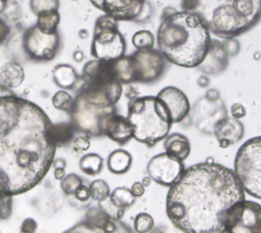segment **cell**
<instances>
[{
    "label": "cell",
    "instance_id": "6da1fadb",
    "mask_svg": "<svg viewBox=\"0 0 261 233\" xmlns=\"http://www.w3.org/2000/svg\"><path fill=\"white\" fill-rule=\"evenodd\" d=\"M51 125L40 106L0 84V197L25 193L45 178L56 152Z\"/></svg>",
    "mask_w": 261,
    "mask_h": 233
},
{
    "label": "cell",
    "instance_id": "7a4b0ae2",
    "mask_svg": "<svg viewBox=\"0 0 261 233\" xmlns=\"http://www.w3.org/2000/svg\"><path fill=\"white\" fill-rule=\"evenodd\" d=\"M245 199L233 170L207 158L185 168L168 189L165 211L184 233H225L229 209Z\"/></svg>",
    "mask_w": 261,
    "mask_h": 233
},
{
    "label": "cell",
    "instance_id": "3957f363",
    "mask_svg": "<svg viewBox=\"0 0 261 233\" xmlns=\"http://www.w3.org/2000/svg\"><path fill=\"white\" fill-rule=\"evenodd\" d=\"M210 30L195 12L164 8L157 31V46L165 60L175 65L198 67L211 44Z\"/></svg>",
    "mask_w": 261,
    "mask_h": 233
},
{
    "label": "cell",
    "instance_id": "277c9868",
    "mask_svg": "<svg viewBox=\"0 0 261 233\" xmlns=\"http://www.w3.org/2000/svg\"><path fill=\"white\" fill-rule=\"evenodd\" d=\"M184 11L199 14L211 33L233 39L252 29L261 18V0H181Z\"/></svg>",
    "mask_w": 261,
    "mask_h": 233
},
{
    "label": "cell",
    "instance_id": "5b68a950",
    "mask_svg": "<svg viewBox=\"0 0 261 233\" xmlns=\"http://www.w3.org/2000/svg\"><path fill=\"white\" fill-rule=\"evenodd\" d=\"M127 120L134 128V138L153 147L169 134L172 123L164 104L157 96H139L127 103Z\"/></svg>",
    "mask_w": 261,
    "mask_h": 233
},
{
    "label": "cell",
    "instance_id": "8992f818",
    "mask_svg": "<svg viewBox=\"0 0 261 233\" xmlns=\"http://www.w3.org/2000/svg\"><path fill=\"white\" fill-rule=\"evenodd\" d=\"M83 85L77 94L100 108L115 106L122 94V84L114 77L111 61L93 59L82 71Z\"/></svg>",
    "mask_w": 261,
    "mask_h": 233
},
{
    "label": "cell",
    "instance_id": "52a82bcc",
    "mask_svg": "<svg viewBox=\"0 0 261 233\" xmlns=\"http://www.w3.org/2000/svg\"><path fill=\"white\" fill-rule=\"evenodd\" d=\"M233 172L245 193L261 199V136L245 141L234 157Z\"/></svg>",
    "mask_w": 261,
    "mask_h": 233
},
{
    "label": "cell",
    "instance_id": "ba28073f",
    "mask_svg": "<svg viewBox=\"0 0 261 233\" xmlns=\"http://www.w3.org/2000/svg\"><path fill=\"white\" fill-rule=\"evenodd\" d=\"M126 43L118 30L117 20L109 15L97 18L91 44V54L96 59L113 61L124 55Z\"/></svg>",
    "mask_w": 261,
    "mask_h": 233
},
{
    "label": "cell",
    "instance_id": "9c48e42d",
    "mask_svg": "<svg viewBox=\"0 0 261 233\" xmlns=\"http://www.w3.org/2000/svg\"><path fill=\"white\" fill-rule=\"evenodd\" d=\"M116 112L115 106L100 108L86 102L82 96L76 94L74 104L70 114V122L76 132H82L90 136H102V124L104 120Z\"/></svg>",
    "mask_w": 261,
    "mask_h": 233
},
{
    "label": "cell",
    "instance_id": "30bf717a",
    "mask_svg": "<svg viewBox=\"0 0 261 233\" xmlns=\"http://www.w3.org/2000/svg\"><path fill=\"white\" fill-rule=\"evenodd\" d=\"M261 204L253 200L236 203L228 212L225 233H260Z\"/></svg>",
    "mask_w": 261,
    "mask_h": 233
},
{
    "label": "cell",
    "instance_id": "8fae6325",
    "mask_svg": "<svg viewBox=\"0 0 261 233\" xmlns=\"http://www.w3.org/2000/svg\"><path fill=\"white\" fill-rule=\"evenodd\" d=\"M60 39L58 33L45 34L35 25L22 35V49L27 56L36 61H48L58 52Z\"/></svg>",
    "mask_w": 261,
    "mask_h": 233
},
{
    "label": "cell",
    "instance_id": "7c38bea8",
    "mask_svg": "<svg viewBox=\"0 0 261 233\" xmlns=\"http://www.w3.org/2000/svg\"><path fill=\"white\" fill-rule=\"evenodd\" d=\"M63 233H136L128 225L110 218L99 206L91 207L84 219Z\"/></svg>",
    "mask_w": 261,
    "mask_h": 233
},
{
    "label": "cell",
    "instance_id": "4fadbf2b",
    "mask_svg": "<svg viewBox=\"0 0 261 233\" xmlns=\"http://www.w3.org/2000/svg\"><path fill=\"white\" fill-rule=\"evenodd\" d=\"M129 57L134 67L135 82L153 83L164 72L165 58L158 49H138Z\"/></svg>",
    "mask_w": 261,
    "mask_h": 233
},
{
    "label": "cell",
    "instance_id": "5bb4252c",
    "mask_svg": "<svg viewBox=\"0 0 261 233\" xmlns=\"http://www.w3.org/2000/svg\"><path fill=\"white\" fill-rule=\"evenodd\" d=\"M185 170L184 161H180L166 152H161L153 157L147 164L148 176L157 184L170 187Z\"/></svg>",
    "mask_w": 261,
    "mask_h": 233
},
{
    "label": "cell",
    "instance_id": "9a60e30c",
    "mask_svg": "<svg viewBox=\"0 0 261 233\" xmlns=\"http://www.w3.org/2000/svg\"><path fill=\"white\" fill-rule=\"evenodd\" d=\"M95 7L115 20H136L144 8L145 0H89Z\"/></svg>",
    "mask_w": 261,
    "mask_h": 233
},
{
    "label": "cell",
    "instance_id": "2e32d148",
    "mask_svg": "<svg viewBox=\"0 0 261 233\" xmlns=\"http://www.w3.org/2000/svg\"><path fill=\"white\" fill-rule=\"evenodd\" d=\"M157 98L164 104L172 124L182 122L191 111L187 95L174 86H167L157 93Z\"/></svg>",
    "mask_w": 261,
    "mask_h": 233
},
{
    "label": "cell",
    "instance_id": "e0dca14e",
    "mask_svg": "<svg viewBox=\"0 0 261 233\" xmlns=\"http://www.w3.org/2000/svg\"><path fill=\"white\" fill-rule=\"evenodd\" d=\"M136 199L137 197H135L129 188L120 186L113 189L108 198L99 202L98 206L110 218L121 220L125 212L135 204Z\"/></svg>",
    "mask_w": 261,
    "mask_h": 233
},
{
    "label": "cell",
    "instance_id": "ac0fdd59",
    "mask_svg": "<svg viewBox=\"0 0 261 233\" xmlns=\"http://www.w3.org/2000/svg\"><path fill=\"white\" fill-rule=\"evenodd\" d=\"M212 133L215 136L218 145L221 148H227L230 145L238 143L244 137L245 128L240 120L226 115L213 124Z\"/></svg>",
    "mask_w": 261,
    "mask_h": 233
},
{
    "label": "cell",
    "instance_id": "d6986e66",
    "mask_svg": "<svg viewBox=\"0 0 261 233\" xmlns=\"http://www.w3.org/2000/svg\"><path fill=\"white\" fill-rule=\"evenodd\" d=\"M102 134L117 144L124 145L134 138V128L127 118L114 112L104 120Z\"/></svg>",
    "mask_w": 261,
    "mask_h": 233
},
{
    "label": "cell",
    "instance_id": "ffe728a7",
    "mask_svg": "<svg viewBox=\"0 0 261 233\" xmlns=\"http://www.w3.org/2000/svg\"><path fill=\"white\" fill-rule=\"evenodd\" d=\"M227 61L228 55L224 49L223 43L218 40H211L209 51L198 68L205 74L215 75L226 68Z\"/></svg>",
    "mask_w": 261,
    "mask_h": 233
},
{
    "label": "cell",
    "instance_id": "44dd1931",
    "mask_svg": "<svg viewBox=\"0 0 261 233\" xmlns=\"http://www.w3.org/2000/svg\"><path fill=\"white\" fill-rule=\"evenodd\" d=\"M164 150L170 156L184 161L191 153L190 140L180 133L168 134L164 138Z\"/></svg>",
    "mask_w": 261,
    "mask_h": 233
},
{
    "label": "cell",
    "instance_id": "7402d4cb",
    "mask_svg": "<svg viewBox=\"0 0 261 233\" xmlns=\"http://www.w3.org/2000/svg\"><path fill=\"white\" fill-rule=\"evenodd\" d=\"M24 71L16 61H8L0 67V84L8 89L18 87L24 81Z\"/></svg>",
    "mask_w": 261,
    "mask_h": 233
},
{
    "label": "cell",
    "instance_id": "603a6c76",
    "mask_svg": "<svg viewBox=\"0 0 261 233\" xmlns=\"http://www.w3.org/2000/svg\"><path fill=\"white\" fill-rule=\"evenodd\" d=\"M76 130L71 122L52 124L49 129V138L55 147H62L71 142Z\"/></svg>",
    "mask_w": 261,
    "mask_h": 233
},
{
    "label": "cell",
    "instance_id": "cb8c5ba5",
    "mask_svg": "<svg viewBox=\"0 0 261 233\" xmlns=\"http://www.w3.org/2000/svg\"><path fill=\"white\" fill-rule=\"evenodd\" d=\"M132 164L133 156L124 149H115L107 157V168L115 175H123L128 172Z\"/></svg>",
    "mask_w": 261,
    "mask_h": 233
},
{
    "label": "cell",
    "instance_id": "d4e9b609",
    "mask_svg": "<svg viewBox=\"0 0 261 233\" xmlns=\"http://www.w3.org/2000/svg\"><path fill=\"white\" fill-rule=\"evenodd\" d=\"M54 83L61 89H73L77 83L79 76L69 64H58L53 69Z\"/></svg>",
    "mask_w": 261,
    "mask_h": 233
},
{
    "label": "cell",
    "instance_id": "484cf974",
    "mask_svg": "<svg viewBox=\"0 0 261 233\" xmlns=\"http://www.w3.org/2000/svg\"><path fill=\"white\" fill-rule=\"evenodd\" d=\"M111 66L115 79L120 84H129L135 82V73L129 55H123L120 58L111 61Z\"/></svg>",
    "mask_w": 261,
    "mask_h": 233
},
{
    "label": "cell",
    "instance_id": "4316f807",
    "mask_svg": "<svg viewBox=\"0 0 261 233\" xmlns=\"http://www.w3.org/2000/svg\"><path fill=\"white\" fill-rule=\"evenodd\" d=\"M80 170L88 176H97L102 172L103 158L94 152L84 154L79 161Z\"/></svg>",
    "mask_w": 261,
    "mask_h": 233
},
{
    "label": "cell",
    "instance_id": "83f0119b",
    "mask_svg": "<svg viewBox=\"0 0 261 233\" xmlns=\"http://www.w3.org/2000/svg\"><path fill=\"white\" fill-rule=\"evenodd\" d=\"M38 29L45 34H55L57 33V28L60 21V14L58 10L46 11L37 15Z\"/></svg>",
    "mask_w": 261,
    "mask_h": 233
},
{
    "label": "cell",
    "instance_id": "f1b7e54d",
    "mask_svg": "<svg viewBox=\"0 0 261 233\" xmlns=\"http://www.w3.org/2000/svg\"><path fill=\"white\" fill-rule=\"evenodd\" d=\"M52 104L54 108L70 113L73 108L74 97L65 90H59L52 96Z\"/></svg>",
    "mask_w": 261,
    "mask_h": 233
},
{
    "label": "cell",
    "instance_id": "f546056e",
    "mask_svg": "<svg viewBox=\"0 0 261 233\" xmlns=\"http://www.w3.org/2000/svg\"><path fill=\"white\" fill-rule=\"evenodd\" d=\"M91 197L98 203L104 201L110 195V187L106 181L102 179H96L89 185Z\"/></svg>",
    "mask_w": 261,
    "mask_h": 233
},
{
    "label": "cell",
    "instance_id": "4dcf8cb0",
    "mask_svg": "<svg viewBox=\"0 0 261 233\" xmlns=\"http://www.w3.org/2000/svg\"><path fill=\"white\" fill-rule=\"evenodd\" d=\"M132 43L135 48L138 49H149L153 48L155 38L153 34L148 30H140L136 32L132 38Z\"/></svg>",
    "mask_w": 261,
    "mask_h": 233
},
{
    "label": "cell",
    "instance_id": "1f68e13d",
    "mask_svg": "<svg viewBox=\"0 0 261 233\" xmlns=\"http://www.w3.org/2000/svg\"><path fill=\"white\" fill-rule=\"evenodd\" d=\"M82 184H84L82 177L77 174L70 173L60 181V188L65 195L71 196Z\"/></svg>",
    "mask_w": 261,
    "mask_h": 233
},
{
    "label": "cell",
    "instance_id": "d6a6232c",
    "mask_svg": "<svg viewBox=\"0 0 261 233\" xmlns=\"http://www.w3.org/2000/svg\"><path fill=\"white\" fill-rule=\"evenodd\" d=\"M153 217L148 213H139L134 219V230L136 233H148L154 228Z\"/></svg>",
    "mask_w": 261,
    "mask_h": 233
},
{
    "label": "cell",
    "instance_id": "836d02e7",
    "mask_svg": "<svg viewBox=\"0 0 261 233\" xmlns=\"http://www.w3.org/2000/svg\"><path fill=\"white\" fill-rule=\"evenodd\" d=\"M32 11L39 15L40 13L52 10H58L59 0H30Z\"/></svg>",
    "mask_w": 261,
    "mask_h": 233
},
{
    "label": "cell",
    "instance_id": "e575fe53",
    "mask_svg": "<svg viewBox=\"0 0 261 233\" xmlns=\"http://www.w3.org/2000/svg\"><path fill=\"white\" fill-rule=\"evenodd\" d=\"M91 146V136L85 133L77 135L72 140V148L71 152L74 156L82 155L85 151H87Z\"/></svg>",
    "mask_w": 261,
    "mask_h": 233
},
{
    "label": "cell",
    "instance_id": "d590c367",
    "mask_svg": "<svg viewBox=\"0 0 261 233\" xmlns=\"http://www.w3.org/2000/svg\"><path fill=\"white\" fill-rule=\"evenodd\" d=\"M1 15L3 16L2 18H4L6 21L7 20H11V21L16 20L20 16V9H19L18 4L13 0L7 1L6 6Z\"/></svg>",
    "mask_w": 261,
    "mask_h": 233
},
{
    "label": "cell",
    "instance_id": "8d00e7d4",
    "mask_svg": "<svg viewBox=\"0 0 261 233\" xmlns=\"http://www.w3.org/2000/svg\"><path fill=\"white\" fill-rule=\"evenodd\" d=\"M12 212V198L1 197L0 198V219L5 220L10 217Z\"/></svg>",
    "mask_w": 261,
    "mask_h": 233
},
{
    "label": "cell",
    "instance_id": "74e56055",
    "mask_svg": "<svg viewBox=\"0 0 261 233\" xmlns=\"http://www.w3.org/2000/svg\"><path fill=\"white\" fill-rule=\"evenodd\" d=\"M77 201L80 202H89L92 197H91V192H90V188L89 186L82 184L73 193L72 195Z\"/></svg>",
    "mask_w": 261,
    "mask_h": 233
},
{
    "label": "cell",
    "instance_id": "f35d334b",
    "mask_svg": "<svg viewBox=\"0 0 261 233\" xmlns=\"http://www.w3.org/2000/svg\"><path fill=\"white\" fill-rule=\"evenodd\" d=\"M38 223L33 218H25L20 224V233H36Z\"/></svg>",
    "mask_w": 261,
    "mask_h": 233
},
{
    "label": "cell",
    "instance_id": "ab89813d",
    "mask_svg": "<svg viewBox=\"0 0 261 233\" xmlns=\"http://www.w3.org/2000/svg\"><path fill=\"white\" fill-rule=\"evenodd\" d=\"M223 46H224V49L227 53V55H237L240 51V43L238 40H236L234 38L233 39H226L224 42H223Z\"/></svg>",
    "mask_w": 261,
    "mask_h": 233
},
{
    "label": "cell",
    "instance_id": "60d3db41",
    "mask_svg": "<svg viewBox=\"0 0 261 233\" xmlns=\"http://www.w3.org/2000/svg\"><path fill=\"white\" fill-rule=\"evenodd\" d=\"M11 34V28L8 22L0 16V44H4Z\"/></svg>",
    "mask_w": 261,
    "mask_h": 233
},
{
    "label": "cell",
    "instance_id": "b9f144b4",
    "mask_svg": "<svg viewBox=\"0 0 261 233\" xmlns=\"http://www.w3.org/2000/svg\"><path fill=\"white\" fill-rule=\"evenodd\" d=\"M230 113L233 119L241 120L247 114V109L242 103L236 102V103L231 104V106H230Z\"/></svg>",
    "mask_w": 261,
    "mask_h": 233
},
{
    "label": "cell",
    "instance_id": "7bdbcfd3",
    "mask_svg": "<svg viewBox=\"0 0 261 233\" xmlns=\"http://www.w3.org/2000/svg\"><path fill=\"white\" fill-rule=\"evenodd\" d=\"M129 189L132 191V193L135 195V197H141L145 193V187L143 186L141 181H137V182L133 183V185Z\"/></svg>",
    "mask_w": 261,
    "mask_h": 233
},
{
    "label": "cell",
    "instance_id": "ee69618b",
    "mask_svg": "<svg viewBox=\"0 0 261 233\" xmlns=\"http://www.w3.org/2000/svg\"><path fill=\"white\" fill-rule=\"evenodd\" d=\"M207 100L209 101H217L219 100V92L216 89H210L206 92V97Z\"/></svg>",
    "mask_w": 261,
    "mask_h": 233
},
{
    "label": "cell",
    "instance_id": "f6af8a7d",
    "mask_svg": "<svg viewBox=\"0 0 261 233\" xmlns=\"http://www.w3.org/2000/svg\"><path fill=\"white\" fill-rule=\"evenodd\" d=\"M53 176H54V179L57 180V181H61L65 176H66V173H65V169L63 168H59V169H54V172H53Z\"/></svg>",
    "mask_w": 261,
    "mask_h": 233
},
{
    "label": "cell",
    "instance_id": "bcb514c9",
    "mask_svg": "<svg viewBox=\"0 0 261 233\" xmlns=\"http://www.w3.org/2000/svg\"><path fill=\"white\" fill-rule=\"evenodd\" d=\"M54 169H59V168H63L65 169L66 167V161L63 159V158H54L53 162H52V166Z\"/></svg>",
    "mask_w": 261,
    "mask_h": 233
},
{
    "label": "cell",
    "instance_id": "7dc6e473",
    "mask_svg": "<svg viewBox=\"0 0 261 233\" xmlns=\"http://www.w3.org/2000/svg\"><path fill=\"white\" fill-rule=\"evenodd\" d=\"M73 59L76 61V62H81L83 59H84V53L80 50H76L74 53H73Z\"/></svg>",
    "mask_w": 261,
    "mask_h": 233
},
{
    "label": "cell",
    "instance_id": "c3c4849f",
    "mask_svg": "<svg viewBox=\"0 0 261 233\" xmlns=\"http://www.w3.org/2000/svg\"><path fill=\"white\" fill-rule=\"evenodd\" d=\"M198 84H199L201 87H206V86H208V84H209V80H208V78H207V77L202 76V77H200V78H199Z\"/></svg>",
    "mask_w": 261,
    "mask_h": 233
},
{
    "label": "cell",
    "instance_id": "681fc988",
    "mask_svg": "<svg viewBox=\"0 0 261 233\" xmlns=\"http://www.w3.org/2000/svg\"><path fill=\"white\" fill-rule=\"evenodd\" d=\"M151 182H152V179H151L149 176H145V177L142 179V181H141V183L143 184L144 187L150 186V185H151Z\"/></svg>",
    "mask_w": 261,
    "mask_h": 233
},
{
    "label": "cell",
    "instance_id": "f907efd6",
    "mask_svg": "<svg viewBox=\"0 0 261 233\" xmlns=\"http://www.w3.org/2000/svg\"><path fill=\"white\" fill-rule=\"evenodd\" d=\"M79 36H80V38H82V39H86V38H88L89 33H88L87 30L82 29V30H80V32H79Z\"/></svg>",
    "mask_w": 261,
    "mask_h": 233
},
{
    "label": "cell",
    "instance_id": "816d5d0a",
    "mask_svg": "<svg viewBox=\"0 0 261 233\" xmlns=\"http://www.w3.org/2000/svg\"><path fill=\"white\" fill-rule=\"evenodd\" d=\"M6 3H7V1H5V0H0V15H1L2 12H3V10H4L5 6H6Z\"/></svg>",
    "mask_w": 261,
    "mask_h": 233
},
{
    "label": "cell",
    "instance_id": "f5cc1de1",
    "mask_svg": "<svg viewBox=\"0 0 261 233\" xmlns=\"http://www.w3.org/2000/svg\"><path fill=\"white\" fill-rule=\"evenodd\" d=\"M148 233H164V232L161 231L160 229H154V228H153V229H152L150 232H148Z\"/></svg>",
    "mask_w": 261,
    "mask_h": 233
},
{
    "label": "cell",
    "instance_id": "db71d44e",
    "mask_svg": "<svg viewBox=\"0 0 261 233\" xmlns=\"http://www.w3.org/2000/svg\"><path fill=\"white\" fill-rule=\"evenodd\" d=\"M5 1H9V0H5Z\"/></svg>",
    "mask_w": 261,
    "mask_h": 233
},
{
    "label": "cell",
    "instance_id": "11a10c76",
    "mask_svg": "<svg viewBox=\"0 0 261 233\" xmlns=\"http://www.w3.org/2000/svg\"><path fill=\"white\" fill-rule=\"evenodd\" d=\"M260 233H261V232H260Z\"/></svg>",
    "mask_w": 261,
    "mask_h": 233
}]
</instances>
